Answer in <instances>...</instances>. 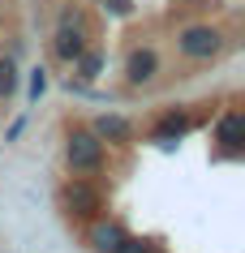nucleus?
<instances>
[{
	"label": "nucleus",
	"instance_id": "5",
	"mask_svg": "<svg viewBox=\"0 0 245 253\" xmlns=\"http://www.w3.org/2000/svg\"><path fill=\"white\" fill-rule=\"evenodd\" d=\"M177 47L190 60H211V56L224 52V30L219 26H190V30H181Z\"/></svg>",
	"mask_w": 245,
	"mask_h": 253
},
{
	"label": "nucleus",
	"instance_id": "3",
	"mask_svg": "<svg viewBox=\"0 0 245 253\" xmlns=\"http://www.w3.org/2000/svg\"><path fill=\"white\" fill-rule=\"evenodd\" d=\"M86 47H91V43H86V30H82V13H78V9H65L60 30H56V39H52V56H56V60H65V65H73Z\"/></svg>",
	"mask_w": 245,
	"mask_h": 253
},
{
	"label": "nucleus",
	"instance_id": "7",
	"mask_svg": "<svg viewBox=\"0 0 245 253\" xmlns=\"http://www.w3.org/2000/svg\"><path fill=\"white\" fill-rule=\"evenodd\" d=\"M190 129H194V116L181 112V107H172V112H163V116L155 120V142H177V137H185Z\"/></svg>",
	"mask_w": 245,
	"mask_h": 253
},
{
	"label": "nucleus",
	"instance_id": "8",
	"mask_svg": "<svg viewBox=\"0 0 245 253\" xmlns=\"http://www.w3.org/2000/svg\"><path fill=\"white\" fill-rule=\"evenodd\" d=\"M91 133H95L99 142H116V146H129V142H134V125H129L125 116H99Z\"/></svg>",
	"mask_w": 245,
	"mask_h": 253
},
{
	"label": "nucleus",
	"instance_id": "11",
	"mask_svg": "<svg viewBox=\"0 0 245 253\" xmlns=\"http://www.w3.org/2000/svg\"><path fill=\"white\" fill-rule=\"evenodd\" d=\"M112 253H159V249H155V240H147V236H129V232H125V240H121Z\"/></svg>",
	"mask_w": 245,
	"mask_h": 253
},
{
	"label": "nucleus",
	"instance_id": "1",
	"mask_svg": "<svg viewBox=\"0 0 245 253\" xmlns=\"http://www.w3.org/2000/svg\"><path fill=\"white\" fill-rule=\"evenodd\" d=\"M60 211H65L69 223H95V219H103L108 206H103L99 185H91L86 176H73L60 185Z\"/></svg>",
	"mask_w": 245,
	"mask_h": 253
},
{
	"label": "nucleus",
	"instance_id": "12",
	"mask_svg": "<svg viewBox=\"0 0 245 253\" xmlns=\"http://www.w3.org/2000/svg\"><path fill=\"white\" fill-rule=\"evenodd\" d=\"M13 86H17V73H13V60L4 56V60H0V99H9Z\"/></svg>",
	"mask_w": 245,
	"mask_h": 253
},
{
	"label": "nucleus",
	"instance_id": "2",
	"mask_svg": "<svg viewBox=\"0 0 245 253\" xmlns=\"http://www.w3.org/2000/svg\"><path fill=\"white\" fill-rule=\"evenodd\" d=\"M65 163L73 176H95L103 172V142H99L91 129H69L65 133Z\"/></svg>",
	"mask_w": 245,
	"mask_h": 253
},
{
	"label": "nucleus",
	"instance_id": "6",
	"mask_svg": "<svg viewBox=\"0 0 245 253\" xmlns=\"http://www.w3.org/2000/svg\"><path fill=\"white\" fill-rule=\"evenodd\" d=\"M155 78H159V52L155 47H134L125 56V82L129 86H147Z\"/></svg>",
	"mask_w": 245,
	"mask_h": 253
},
{
	"label": "nucleus",
	"instance_id": "10",
	"mask_svg": "<svg viewBox=\"0 0 245 253\" xmlns=\"http://www.w3.org/2000/svg\"><path fill=\"white\" fill-rule=\"evenodd\" d=\"M73 65H78V78L95 82V78H99V69H103V56H99V52H91V47H86V52H82L78 60H73Z\"/></svg>",
	"mask_w": 245,
	"mask_h": 253
},
{
	"label": "nucleus",
	"instance_id": "9",
	"mask_svg": "<svg viewBox=\"0 0 245 253\" xmlns=\"http://www.w3.org/2000/svg\"><path fill=\"white\" fill-rule=\"evenodd\" d=\"M86 227H91V249H95V253H112L125 240V227L121 223H108V219H95V223H86Z\"/></svg>",
	"mask_w": 245,
	"mask_h": 253
},
{
	"label": "nucleus",
	"instance_id": "4",
	"mask_svg": "<svg viewBox=\"0 0 245 253\" xmlns=\"http://www.w3.org/2000/svg\"><path fill=\"white\" fill-rule=\"evenodd\" d=\"M211 142H215L219 159H241V155H245V112H241V107H228V112L219 116Z\"/></svg>",
	"mask_w": 245,
	"mask_h": 253
}]
</instances>
